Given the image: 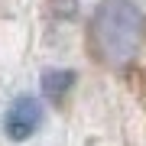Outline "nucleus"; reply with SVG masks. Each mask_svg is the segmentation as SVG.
<instances>
[{"label":"nucleus","instance_id":"nucleus-3","mask_svg":"<svg viewBox=\"0 0 146 146\" xmlns=\"http://www.w3.org/2000/svg\"><path fill=\"white\" fill-rule=\"evenodd\" d=\"M75 78H78V75H75V72H65V68H58V72H46V75H42V94H46V101H49L52 107H65Z\"/></svg>","mask_w":146,"mask_h":146},{"label":"nucleus","instance_id":"nucleus-2","mask_svg":"<svg viewBox=\"0 0 146 146\" xmlns=\"http://www.w3.org/2000/svg\"><path fill=\"white\" fill-rule=\"evenodd\" d=\"M39 123H42V104L36 98H29V94H23V98H16L13 104L7 107L3 133L10 136V140L23 143V140H29V136L39 130Z\"/></svg>","mask_w":146,"mask_h":146},{"label":"nucleus","instance_id":"nucleus-1","mask_svg":"<svg viewBox=\"0 0 146 146\" xmlns=\"http://www.w3.org/2000/svg\"><path fill=\"white\" fill-rule=\"evenodd\" d=\"M143 42V13L133 0H101L88 23V49L101 65L123 68Z\"/></svg>","mask_w":146,"mask_h":146}]
</instances>
